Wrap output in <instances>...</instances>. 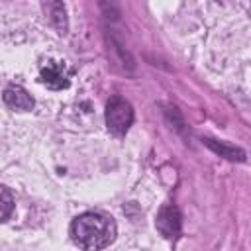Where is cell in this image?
Wrapping results in <instances>:
<instances>
[{
  "instance_id": "6",
  "label": "cell",
  "mask_w": 251,
  "mask_h": 251,
  "mask_svg": "<svg viewBox=\"0 0 251 251\" xmlns=\"http://www.w3.org/2000/svg\"><path fill=\"white\" fill-rule=\"evenodd\" d=\"M45 12L49 14V20L53 24V27L59 31V33H65L67 31V14H65V4L63 2H47L43 4Z\"/></svg>"
},
{
  "instance_id": "3",
  "label": "cell",
  "mask_w": 251,
  "mask_h": 251,
  "mask_svg": "<svg viewBox=\"0 0 251 251\" xmlns=\"http://www.w3.org/2000/svg\"><path fill=\"white\" fill-rule=\"evenodd\" d=\"M39 80L53 88V90H61L67 88L71 82V73L67 69L65 63L61 61H53V59H43L39 63Z\"/></svg>"
},
{
  "instance_id": "7",
  "label": "cell",
  "mask_w": 251,
  "mask_h": 251,
  "mask_svg": "<svg viewBox=\"0 0 251 251\" xmlns=\"http://www.w3.org/2000/svg\"><path fill=\"white\" fill-rule=\"evenodd\" d=\"M204 143L208 145V147H212L216 153H220V155H224V157H227V159H237V161H243L245 159V153L243 151H239V149H235V147H227V145H224V143H218V141H214V139H204Z\"/></svg>"
},
{
  "instance_id": "8",
  "label": "cell",
  "mask_w": 251,
  "mask_h": 251,
  "mask_svg": "<svg viewBox=\"0 0 251 251\" xmlns=\"http://www.w3.org/2000/svg\"><path fill=\"white\" fill-rule=\"evenodd\" d=\"M12 212H14V198L8 188L0 186V222L8 220L12 216Z\"/></svg>"
},
{
  "instance_id": "4",
  "label": "cell",
  "mask_w": 251,
  "mask_h": 251,
  "mask_svg": "<svg viewBox=\"0 0 251 251\" xmlns=\"http://www.w3.org/2000/svg\"><path fill=\"white\" fill-rule=\"evenodd\" d=\"M157 229L167 239H175L178 235V231H180V214H178L176 206L165 204L161 208V212L157 214Z\"/></svg>"
},
{
  "instance_id": "2",
  "label": "cell",
  "mask_w": 251,
  "mask_h": 251,
  "mask_svg": "<svg viewBox=\"0 0 251 251\" xmlns=\"http://www.w3.org/2000/svg\"><path fill=\"white\" fill-rule=\"evenodd\" d=\"M133 122V110L122 96H112L106 104V126L114 135H124Z\"/></svg>"
},
{
  "instance_id": "5",
  "label": "cell",
  "mask_w": 251,
  "mask_h": 251,
  "mask_svg": "<svg viewBox=\"0 0 251 251\" xmlns=\"http://www.w3.org/2000/svg\"><path fill=\"white\" fill-rule=\"evenodd\" d=\"M2 96H4V102H6L10 108H14V110L25 112V110H31V108H33V98H31V94H29L25 88H22V86H8Z\"/></svg>"
},
{
  "instance_id": "1",
  "label": "cell",
  "mask_w": 251,
  "mask_h": 251,
  "mask_svg": "<svg viewBox=\"0 0 251 251\" xmlns=\"http://www.w3.org/2000/svg\"><path fill=\"white\" fill-rule=\"evenodd\" d=\"M71 237L78 247L86 251H98L114 241L116 224L112 218L100 212H84L73 220Z\"/></svg>"
}]
</instances>
